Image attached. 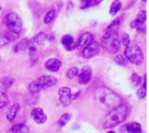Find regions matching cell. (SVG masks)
Listing matches in <instances>:
<instances>
[{
  "label": "cell",
  "instance_id": "cell-1",
  "mask_svg": "<svg viewBox=\"0 0 149 133\" xmlns=\"http://www.w3.org/2000/svg\"><path fill=\"white\" fill-rule=\"evenodd\" d=\"M93 99L104 111H111L121 104L120 98L114 91L105 87L99 88L94 91Z\"/></svg>",
  "mask_w": 149,
  "mask_h": 133
},
{
  "label": "cell",
  "instance_id": "cell-2",
  "mask_svg": "<svg viewBox=\"0 0 149 133\" xmlns=\"http://www.w3.org/2000/svg\"><path fill=\"white\" fill-rule=\"evenodd\" d=\"M127 113H128V109L127 105L123 104L119 105L115 108L112 109L109 112V113L106 116V118L102 122L103 128L111 129L123 123L127 117Z\"/></svg>",
  "mask_w": 149,
  "mask_h": 133
},
{
  "label": "cell",
  "instance_id": "cell-3",
  "mask_svg": "<svg viewBox=\"0 0 149 133\" xmlns=\"http://www.w3.org/2000/svg\"><path fill=\"white\" fill-rule=\"evenodd\" d=\"M121 43L117 30H107L101 38L102 48L110 54H115L120 51Z\"/></svg>",
  "mask_w": 149,
  "mask_h": 133
},
{
  "label": "cell",
  "instance_id": "cell-4",
  "mask_svg": "<svg viewBox=\"0 0 149 133\" xmlns=\"http://www.w3.org/2000/svg\"><path fill=\"white\" fill-rule=\"evenodd\" d=\"M58 80L56 78L52 76H42L36 79L35 81L31 82L29 85V91L31 93H37L42 90L48 89L57 84Z\"/></svg>",
  "mask_w": 149,
  "mask_h": 133
},
{
  "label": "cell",
  "instance_id": "cell-5",
  "mask_svg": "<svg viewBox=\"0 0 149 133\" xmlns=\"http://www.w3.org/2000/svg\"><path fill=\"white\" fill-rule=\"evenodd\" d=\"M126 50L124 52V56L126 58L134 64L139 65L144 61V55L141 49V47L134 42L130 43L127 46H126Z\"/></svg>",
  "mask_w": 149,
  "mask_h": 133
},
{
  "label": "cell",
  "instance_id": "cell-6",
  "mask_svg": "<svg viewBox=\"0 0 149 133\" xmlns=\"http://www.w3.org/2000/svg\"><path fill=\"white\" fill-rule=\"evenodd\" d=\"M3 24L10 31L19 33L22 30V20L16 12L7 14L3 18Z\"/></svg>",
  "mask_w": 149,
  "mask_h": 133
},
{
  "label": "cell",
  "instance_id": "cell-7",
  "mask_svg": "<svg viewBox=\"0 0 149 133\" xmlns=\"http://www.w3.org/2000/svg\"><path fill=\"white\" fill-rule=\"evenodd\" d=\"M45 40H46V34L44 32H39L31 41H29L27 48L29 50L30 55H33L34 53H36L37 49L41 47L45 44Z\"/></svg>",
  "mask_w": 149,
  "mask_h": 133
},
{
  "label": "cell",
  "instance_id": "cell-8",
  "mask_svg": "<svg viewBox=\"0 0 149 133\" xmlns=\"http://www.w3.org/2000/svg\"><path fill=\"white\" fill-rule=\"evenodd\" d=\"M58 97L59 101L63 106H68L70 105L72 100V91L68 87H60L58 89Z\"/></svg>",
  "mask_w": 149,
  "mask_h": 133
},
{
  "label": "cell",
  "instance_id": "cell-9",
  "mask_svg": "<svg viewBox=\"0 0 149 133\" xmlns=\"http://www.w3.org/2000/svg\"><path fill=\"white\" fill-rule=\"evenodd\" d=\"M100 50V45L98 42L93 41L90 44H88L86 48L83 49L82 51V55L85 58H92L95 55L99 53Z\"/></svg>",
  "mask_w": 149,
  "mask_h": 133
},
{
  "label": "cell",
  "instance_id": "cell-10",
  "mask_svg": "<svg viewBox=\"0 0 149 133\" xmlns=\"http://www.w3.org/2000/svg\"><path fill=\"white\" fill-rule=\"evenodd\" d=\"M93 41H94V36H93V34H92L91 32H85L78 39L77 44H75V47L77 49L83 50L88 44H90Z\"/></svg>",
  "mask_w": 149,
  "mask_h": 133
},
{
  "label": "cell",
  "instance_id": "cell-11",
  "mask_svg": "<svg viewBox=\"0 0 149 133\" xmlns=\"http://www.w3.org/2000/svg\"><path fill=\"white\" fill-rule=\"evenodd\" d=\"M92 69L90 66H85L83 67L77 74L78 76V81L81 85H86L90 82L92 78Z\"/></svg>",
  "mask_w": 149,
  "mask_h": 133
},
{
  "label": "cell",
  "instance_id": "cell-12",
  "mask_svg": "<svg viewBox=\"0 0 149 133\" xmlns=\"http://www.w3.org/2000/svg\"><path fill=\"white\" fill-rule=\"evenodd\" d=\"M31 116L33 118V120L38 124V125H42V124H45L47 120V116L46 114L44 112V111L41 109V108H34L32 111H31Z\"/></svg>",
  "mask_w": 149,
  "mask_h": 133
},
{
  "label": "cell",
  "instance_id": "cell-13",
  "mask_svg": "<svg viewBox=\"0 0 149 133\" xmlns=\"http://www.w3.org/2000/svg\"><path fill=\"white\" fill-rule=\"evenodd\" d=\"M62 63L60 60L57 59V58H50L45 62V68L52 71V72H57L59 71V69L61 68Z\"/></svg>",
  "mask_w": 149,
  "mask_h": 133
},
{
  "label": "cell",
  "instance_id": "cell-14",
  "mask_svg": "<svg viewBox=\"0 0 149 133\" xmlns=\"http://www.w3.org/2000/svg\"><path fill=\"white\" fill-rule=\"evenodd\" d=\"M63 46L67 50V51H73L75 47V43L73 41V38L70 35H65L62 39H61Z\"/></svg>",
  "mask_w": 149,
  "mask_h": 133
},
{
  "label": "cell",
  "instance_id": "cell-15",
  "mask_svg": "<svg viewBox=\"0 0 149 133\" xmlns=\"http://www.w3.org/2000/svg\"><path fill=\"white\" fill-rule=\"evenodd\" d=\"M19 110H20V105H19V104H14V105L9 109V111L7 112V114H6V118H7V120L10 121V122L13 121V120L15 119L17 114L18 113Z\"/></svg>",
  "mask_w": 149,
  "mask_h": 133
},
{
  "label": "cell",
  "instance_id": "cell-16",
  "mask_svg": "<svg viewBox=\"0 0 149 133\" xmlns=\"http://www.w3.org/2000/svg\"><path fill=\"white\" fill-rule=\"evenodd\" d=\"M127 131L129 133H141L142 132V128L140 123L130 122L127 125Z\"/></svg>",
  "mask_w": 149,
  "mask_h": 133
},
{
  "label": "cell",
  "instance_id": "cell-17",
  "mask_svg": "<svg viewBox=\"0 0 149 133\" xmlns=\"http://www.w3.org/2000/svg\"><path fill=\"white\" fill-rule=\"evenodd\" d=\"M14 82V79L10 77H4L0 78V89L1 90H7L10 88Z\"/></svg>",
  "mask_w": 149,
  "mask_h": 133
},
{
  "label": "cell",
  "instance_id": "cell-18",
  "mask_svg": "<svg viewBox=\"0 0 149 133\" xmlns=\"http://www.w3.org/2000/svg\"><path fill=\"white\" fill-rule=\"evenodd\" d=\"M11 133H30V130L26 125L18 124L11 128Z\"/></svg>",
  "mask_w": 149,
  "mask_h": 133
},
{
  "label": "cell",
  "instance_id": "cell-19",
  "mask_svg": "<svg viewBox=\"0 0 149 133\" xmlns=\"http://www.w3.org/2000/svg\"><path fill=\"white\" fill-rule=\"evenodd\" d=\"M121 7H122V4L120 3V0H114L113 2V3L111 4V7H110V15L112 16H115L120 10H121Z\"/></svg>",
  "mask_w": 149,
  "mask_h": 133
},
{
  "label": "cell",
  "instance_id": "cell-20",
  "mask_svg": "<svg viewBox=\"0 0 149 133\" xmlns=\"http://www.w3.org/2000/svg\"><path fill=\"white\" fill-rule=\"evenodd\" d=\"M28 44H29V40L27 38H24V39L21 40L14 47V51L15 52H18V51H24L28 47Z\"/></svg>",
  "mask_w": 149,
  "mask_h": 133
},
{
  "label": "cell",
  "instance_id": "cell-21",
  "mask_svg": "<svg viewBox=\"0 0 149 133\" xmlns=\"http://www.w3.org/2000/svg\"><path fill=\"white\" fill-rule=\"evenodd\" d=\"M147 95V77L145 76L144 78V83L142 87H141L138 91H137V97L140 99H142L146 97Z\"/></svg>",
  "mask_w": 149,
  "mask_h": 133
},
{
  "label": "cell",
  "instance_id": "cell-22",
  "mask_svg": "<svg viewBox=\"0 0 149 133\" xmlns=\"http://www.w3.org/2000/svg\"><path fill=\"white\" fill-rule=\"evenodd\" d=\"M104 0H85L82 6H81V9H87L89 7H93V6H96L100 3H101Z\"/></svg>",
  "mask_w": 149,
  "mask_h": 133
},
{
  "label": "cell",
  "instance_id": "cell-23",
  "mask_svg": "<svg viewBox=\"0 0 149 133\" xmlns=\"http://www.w3.org/2000/svg\"><path fill=\"white\" fill-rule=\"evenodd\" d=\"M70 120H71V115L68 114V113H64V114L60 117V118L58 119V126H60V127H64V126H65V125L69 123Z\"/></svg>",
  "mask_w": 149,
  "mask_h": 133
},
{
  "label": "cell",
  "instance_id": "cell-24",
  "mask_svg": "<svg viewBox=\"0 0 149 133\" xmlns=\"http://www.w3.org/2000/svg\"><path fill=\"white\" fill-rule=\"evenodd\" d=\"M55 15H56V11H55V10H54V9H51V10L46 13V15L45 16V18H44V22H45V24H50V23L53 20V18H54Z\"/></svg>",
  "mask_w": 149,
  "mask_h": 133
},
{
  "label": "cell",
  "instance_id": "cell-25",
  "mask_svg": "<svg viewBox=\"0 0 149 133\" xmlns=\"http://www.w3.org/2000/svg\"><path fill=\"white\" fill-rule=\"evenodd\" d=\"M4 36L7 38V40L9 41V43L14 42V41H16L18 38V33H15V32L10 31V30H8L7 32H5L4 33Z\"/></svg>",
  "mask_w": 149,
  "mask_h": 133
},
{
  "label": "cell",
  "instance_id": "cell-26",
  "mask_svg": "<svg viewBox=\"0 0 149 133\" xmlns=\"http://www.w3.org/2000/svg\"><path fill=\"white\" fill-rule=\"evenodd\" d=\"M114 62H115L117 64H119V65L125 66V65L127 64L128 60L126 58V57H125L124 55H118V56L114 58Z\"/></svg>",
  "mask_w": 149,
  "mask_h": 133
},
{
  "label": "cell",
  "instance_id": "cell-27",
  "mask_svg": "<svg viewBox=\"0 0 149 133\" xmlns=\"http://www.w3.org/2000/svg\"><path fill=\"white\" fill-rule=\"evenodd\" d=\"M8 102H9V98L6 93L3 91H0V109L3 108L8 104Z\"/></svg>",
  "mask_w": 149,
  "mask_h": 133
},
{
  "label": "cell",
  "instance_id": "cell-28",
  "mask_svg": "<svg viewBox=\"0 0 149 133\" xmlns=\"http://www.w3.org/2000/svg\"><path fill=\"white\" fill-rule=\"evenodd\" d=\"M78 72H79V69H78L77 67L73 66V67H71V68L67 71L66 76H67V78H68L69 79H72V78H74L77 76Z\"/></svg>",
  "mask_w": 149,
  "mask_h": 133
},
{
  "label": "cell",
  "instance_id": "cell-29",
  "mask_svg": "<svg viewBox=\"0 0 149 133\" xmlns=\"http://www.w3.org/2000/svg\"><path fill=\"white\" fill-rule=\"evenodd\" d=\"M131 80H132V83H133L134 86H137V85H139L141 83L142 78H141L139 74L134 73V74L132 75V77H131Z\"/></svg>",
  "mask_w": 149,
  "mask_h": 133
},
{
  "label": "cell",
  "instance_id": "cell-30",
  "mask_svg": "<svg viewBox=\"0 0 149 133\" xmlns=\"http://www.w3.org/2000/svg\"><path fill=\"white\" fill-rule=\"evenodd\" d=\"M120 23H121L120 18V17H118V18H116L114 21H113V22H112V24H111L107 28V30H118V28L120 27Z\"/></svg>",
  "mask_w": 149,
  "mask_h": 133
},
{
  "label": "cell",
  "instance_id": "cell-31",
  "mask_svg": "<svg viewBox=\"0 0 149 133\" xmlns=\"http://www.w3.org/2000/svg\"><path fill=\"white\" fill-rule=\"evenodd\" d=\"M136 19L141 21V22H143V23H146V20H147V12L146 10H141L137 17H136Z\"/></svg>",
  "mask_w": 149,
  "mask_h": 133
},
{
  "label": "cell",
  "instance_id": "cell-32",
  "mask_svg": "<svg viewBox=\"0 0 149 133\" xmlns=\"http://www.w3.org/2000/svg\"><path fill=\"white\" fill-rule=\"evenodd\" d=\"M120 43H122L123 45L125 46H127L131 42H130V37L128 36V34L127 33H123L121 35V39H120Z\"/></svg>",
  "mask_w": 149,
  "mask_h": 133
},
{
  "label": "cell",
  "instance_id": "cell-33",
  "mask_svg": "<svg viewBox=\"0 0 149 133\" xmlns=\"http://www.w3.org/2000/svg\"><path fill=\"white\" fill-rule=\"evenodd\" d=\"M8 44H10V43H9V41L7 40V38L5 37L4 33H3V34L0 33V47L5 46V45Z\"/></svg>",
  "mask_w": 149,
  "mask_h": 133
},
{
  "label": "cell",
  "instance_id": "cell-34",
  "mask_svg": "<svg viewBox=\"0 0 149 133\" xmlns=\"http://www.w3.org/2000/svg\"><path fill=\"white\" fill-rule=\"evenodd\" d=\"M73 10V4H72V2H70L69 3H68V7H67V12H70V11H72Z\"/></svg>",
  "mask_w": 149,
  "mask_h": 133
},
{
  "label": "cell",
  "instance_id": "cell-35",
  "mask_svg": "<svg viewBox=\"0 0 149 133\" xmlns=\"http://www.w3.org/2000/svg\"><path fill=\"white\" fill-rule=\"evenodd\" d=\"M107 133H116L115 132H113V131H109V132H107Z\"/></svg>",
  "mask_w": 149,
  "mask_h": 133
},
{
  "label": "cell",
  "instance_id": "cell-36",
  "mask_svg": "<svg viewBox=\"0 0 149 133\" xmlns=\"http://www.w3.org/2000/svg\"><path fill=\"white\" fill-rule=\"evenodd\" d=\"M142 2H143V3H146V2H147V0H142Z\"/></svg>",
  "mask_w": 149,
  "mask_h": 133
},
{
  "label": "cell",
  "instance_id": "cell-37",
  "mask_svg": "<svg viewBox=\"0 0 149 133\" xmlns=\"http://www.w3.org/2000/svg\"><path fill=\"white\" fill-rule=\"evenodd\" d=\"M0 9H1V7H0Z\"/></svg>",
  "mask_w": 149,
  "mask_h": 133
}]
</instances>
